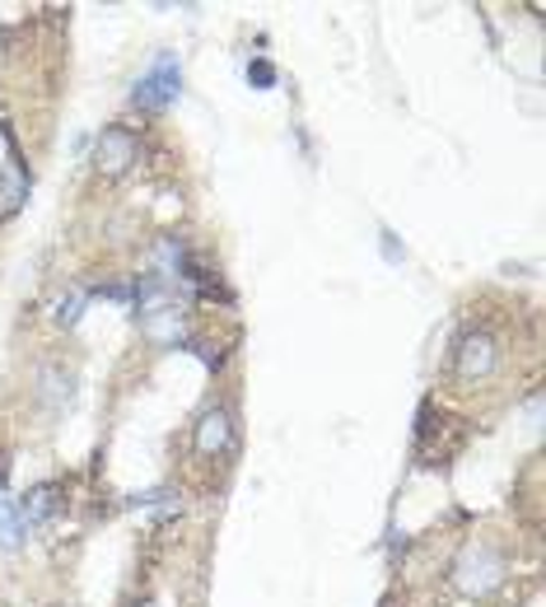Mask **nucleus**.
<instances>
[{
	"mask_svg": "<svg viewBox=\"0 0 546 607\" xmlns=\"http://www.w3.org/2000/svg\"><path fill=\"white\" fill-rule=\"evenodd\" d=\"M505 556L495 551V547H468L453 561V584L462 588V594H472V598H486L495 594V588L505 584Z\"/></svg>",
	"mask_w": 546,
	"mask_h": 607,
	"instance_id": "nucleus-1",
	"label": "nucleus"
},
{
	"mask_svg": "<svg viewBox=\"0 0 546 607\" xmlns=\"http://www.w3.org/2000/svg\"><path fill=\"white\" fill-rule=\"evenodd\" d=\"M136 155H141V145H136V131H131V126H104V131H98V145H94L98 173L122 178L131 163H136Z\"/></svg>",
	"mask_w": 546,
	"mask_h": 607,
	"instance_id": "nucleus-2",
	"label": "nucleus"
},
{
	"mask_svg": "<svg viewBox=\"0 0 546 607\" xmlns=\"http://www.w3.org/2000/svg\"><path fill=\"white\" fill-rule=\"evenodd\" d=\"M178 85H182L178 61H173V57H159V61H155V71H150V75H141L136 94H131V104L145 108V112H159V108H169L173 98H178Z\"/></svg>",
	"mask_w": 546,
	"mask_h": 607,
	"instance_id": "nucleus-3",
	"label": "nucleus"
},
{
	"mask_svg": "<svg viewBox=\"0 0 546 607\" xmlns=\"http://www.w3.org/2000/svg\"><path fill=\"white\" fill-rule=\"evenodd\" d=\"M495 365H500V347H495V337L490 332H468L458 341V351H453V369H458V379H486V374H495Z\"/></svg>",
	"mask_w": 546,
	"mask_h": 607,
	"instance_id": "nucleus-4",
	"label": "nucleus"
},
{
	"mask_svg": "<svg viewBox=\"0 0 546 607\" xmlns=\"http://www.w3.org/2000/svg\"><path fill=\"white\" fill-rule=\"evenodd\" d=\"M234 416L225 412V406H210V412L196 421V453L206 458H225L229 449H234Z\"/></svg>",
	"mask_w": 546,
	"mask_h": 607,
	"instance_id": "nucleus-5",
	"label": "nucleus"
},
{
	"mask_svg": "<svg viewBox=\"0 0 546 607\" xmlns=\"http://www.w3.org/2000/svg\"><path fill=\"white\" fill-rule=\"evenodd\" d=\"M33 388H38V398L47 406H65L75 392V369L65 360H43L38 374H33Z\"/></svg>",
	"mask_w": 546,
	"mask_h": 607,
	"instance_id": "nucleus-6",
	"label": "nucleus"
},
{
	"mask_svg": "<svg viewBox=\"0 0 546 607\" xmlns=\"http://www.w3.org/2000/svg\"><path fill=\"white\" fill-rule=\"evenodd\" d=\"M61 482H38V486H28V496L20 500V514L28 519V523H38V519H52L57 510H61Z\"/></svg>",
	"mask_w": 546,
	"mask_h": 607,
	"instance_id": "nucleus-7",
	"label": "nucleus"
},
{
	"mask_svg": "<svg viewBox=\"0 0 546 607\" xmlns=\"http://www.w3.org/2000/svg\"><path fill=\"white\" fill-rule=\"evenodd\" d=\"M28 533H33V523L20 514V500H0V551H20L28 543Z\"/></svg>",
	"mask_w": 546,
	"mask_h": 607,
	"instance_id": "nucleus-8",
	"label": "nucleus"
},
{
	"mask_svg": "<svg viewBox=\"0 0 546 607\" xmlns=\"http://www.w3.org/2000/svg\"><path fill=\"white\" fill-rule=\"evenodd\" d=\"M80 308H85V290H65L61 300H57V308H52V318L61 327H75L80 323Z\"/></svg>",
	"mask_w": 546,
	"mask_h": 607,
	"instance_id": "nucleus-9",
	"label": "nucleus"
},
{
	"mask_svg": "<svg viewBox=\"0 0 546 607\" xmlns=\"http://www.w3.org/2000/svg\"><path fill=\"white\" fill-rule=\"evenodd\" d=\"M247 75H253V80H257V85H271V80H276V71H271V65H267V61H257V65H253V71H247Z\"/></svg>",
	"mask_w": 546,
	"mask_h": 607,
	"instance_id": "nucleus-10",
	"label": "nucleus"
},
{
	"mask_svg": "<svg viewBox=\"0 0 546 607\" xmlns=\"http://www.w3.org/2000/svg\"><path fill=\"white\" fill-rule=\"evenodd\" d=\"M5 472H10V463H5V449H0V482H5Z\"/></svg>",
	"mask_w": 546,
	"mask_h": 607,
	"instance_id": "nucleus-11",
	"label": "nucleus"
}]
</instances>
